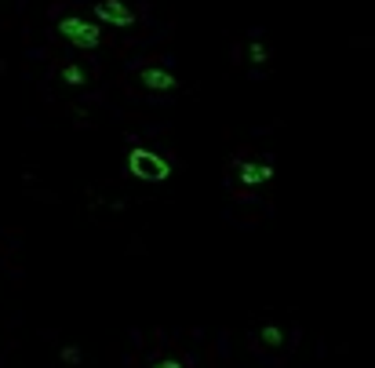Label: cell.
<instances>
[{"instance_id": "obj_3", "label": "cell", "mask_w": 375, "mask_h": 368, "mask_svg": "<svg viewBox=\"0 0 375 368\" xmlns=\"http://www.w3.org/2000/svg\"><path fill=\"white\" fill-rule=\"evenodd\" d=\"M91 15H95L99 26H110V29H132L139 22L135 8H128L124 0H95V4H91Z\"/></svg>"}, {"instance_id": "obj_2", "label": "cell", "mask_w": 375, "mask_h": 368, "mask_svg": "<svg viewBox=\"0 0 375 368\" xmlns=\"http://www.w3.org/2000/svg\"><path fill=\"white\" fill-rule=\"evenodd\" d=\"M128 172L139 182H164V179H171V164L161 157V153H153L146 146H135L128 153Z\"/></svg>"}, {"instance_id": "obj_9", "label": "cell", "mask_w": 375, "mask_h": 368, "mask_svg": "<svg viewBox=\"0 0 375 368\" xmlns=\"http://www.w3.org/2000/svg\"><path fill=\"white\" fill-rule=\"evenodd\" d=\"M62 361H66V364H77V361H80V350H77V347H62Z\"/></svg>"}, {"instance_id": "obj_1", "label": "cell", "mask_w": 375, "mask_h": 368, "mask_svg": "<svg viewBox=\"0 0 375 368\" xmlns=\"http://www.w3.org/2000/svg\"><path fill=\"white\" fill-rule=\"evenodd\" d=\"M58 37L70 41L80 51H95L102 44V26L95 19H84V15H62L58 19Z\"/></svg>"}, {"instance_id": "obj_10", "label": "cell", "mask_w": 375, "mask_h": 368, "mask_svg": "<svg viewBox=\"0 0 375 368\" xmlns=\"http://www.w3.org/2000/svg\"><path fill=\"white\" fill-rule=\"evenodd\" d=\"M153 368H186V364L175 361V357H161V361H153Z\"/></svg>"}, {"instance_id": "obj_6", "label": "cell", "mask_w": 375, "mask_h": 368, "mask_svg": "<svg viewBox=\"0 0 375 368\" xmlns=\"http://www.w3.org/2000/svg\"><path fill=\"white\" fill-rule=\"evenodd\" d=\"M62 84H70V88H84V84H88V70H84L80 63L62 66Z\"/></svg>"}, {"instance_id": "obj_7", "label": "cell", "mask_w": 375, "mask_h": 368, "mask_svg": "<svg viewBox=\"0 0 375 368\" xmlns=\"http://www.w3.org/2000/svg\"><path fill=\"white\" fill-rule=\"evenodd\" d=\"M248 63H252L255 70H263V66L270 63V51H266V44H263L259 37H255L252 44H248Z\"/></svg>"}, {"instance_id": "obj_5", "label": "cell", "mask_w": 375, "mask_h": 368, "mask_svg": "<svg viewBox=\"0 0 375 368\" xmlns=\"http://www.w3.org/2000/svg\"><path fill=\"white\" fill-rule=\"evenodd\" d=\"M273 164H266V161H241L237 164V179H241V186H266V182H273Z\"/></svg>"}, {"instance_id": "obj_8", "label": "cell", "mask_w": 375, "mask_h": 368, "mask_svg": "<svg viewBox=\"0 0 375 368\" xmlns=\"http://www.w3.org/2000/svg\"><path fill=\"white\" fill-rule=\"evenodd\" d=\"M259 340H263V347H280V343H285V328H277V325H263Z\"/></svg>"}, {"instance_id": "obj_4", "label": "cell", "mask_w": 375, "mask_h": 368, "mask_svg": "<svg viewBox=\"0 0 375 368\" xmlns=\"http://www.w3.org/2000/svg\"><path fill=\"white\" fill-rule=\"evenodd\" d=\"M139 80H142V88H146V91H153V95H171V91L179 88L175 73H171V70H164V66H142Z\"/></svg>"}]
</instances>
